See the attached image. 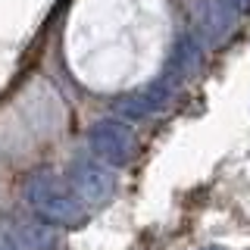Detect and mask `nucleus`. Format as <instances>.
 Segmentation results:
<instances>
[{"instance_id":"obj_6","label":"nucleus","mask_w":250,"mask_h":250,"mask_svg":"<svg viewBox=\"0 0 250 250\" xmlns=\"http://www.w3.org/2000/svg\"><path fill=\"white\" fill-rule=\"evenodd\" d=\"M222 6H225L231 16H244V13H250V0H222Z\"/></svg>"},{"instance_id":"obj_8","label":"nucleus","mask_w":250,"mask_h":250,"mask_svg":"<svg viewBox=\"0 0 250 250\" xmlns=\"http://www.w3.org/2000/svg\"><path fill=\"white\" fill-rule=\"evenodd\" d=\"M200 250H225V247H219V244H207V247H200Z\"/></svg>"},{"instance_id":"obj_5","label":"nucleus","mask_w":250,"mask_h":250,"mask_svg":"<svg viewBox=\"0 0 250 250\" xmlns=\"http://www.w3.org/2000/svg\"><path fill=\"white\" fill-rule=\"evenodd\" d=\"M197 66H200V44L194 41V38H178V44L172 47V53L166 60L163 78H166L169 84H178V82H185V78H191Z\"/></svg>"},{"instance_id":"obj_2","label":"nucleus","mask_w":250,"mask_h":250,"mask_svg":"<svg viewBox=\"0 0 250 250\" xmlns=\"http://www.w3.org/2000/svg\"><path fill=\"white\" fill-rule=\"evenodd\" d=\"M66 182L82 197L84 207H106L116 197V175L104 160L75 156L66 169Z\"/></svg>"},{"instance_id":"obj_1","label":"nucleus","mask_w":250,"mask_h":250,"mask_svg":"<svg viewBox=\"0 0 250 250\" xmlns=\"http://www.w3.org/2000/svg\"><path fill=\"white\" fill-rule=\"evenodd\" d=\"M22 197H25L31 213H38L47 225H57V229H78L88 219V207L69 188V182L47 169L31 172L25 178Z\"/></svg>"},{"instance_id":"obj_4","label":"nucleus","mask_w":250,"mask_h":250,"mask_svg":"<svg viewBox=\"0 0 250 250\" xmlns=\"http://www.w3.org/2000/svg\"><path fill=\"white\" fill-rule=\"evenodd\" d=\"M169 97H172V84L166 78H160V82H150V84H144V88L119 97L116 100V113H119L122 119H131V122L147 119V116L160 113V109L169 104Z\"/></svg>"},{"instance_id":"obj_7","label":"nucleus","mask_w":250,"mask_h":250,"mask_svg":"<svg viewBox=\"0 0 250 250\" xmlns=\"http://www.w3.org/2000/svg\"><path fill=\"white\" fill-rule=\"evenodd\" d=\"M0 250H22V247L16 244V241L10 238V234H3V238H0Z\"/></svg>"},{"instance_id":"obj_3","label":"nucleus","mask_w":250,"mask_h":250,"mask_svg":"<svg viewBox=\"0 0 250 250\" xmlns=\"http://www.w3.org/2000/svg\"><path fill=\"white\" fill-rule=\"evenodd\" d=\"M88 147L97 160H104L106 166L119 169L125 163H131V156L138 150V138L122 119H100L88 131Z\"/></svg>"}]
</instances>
